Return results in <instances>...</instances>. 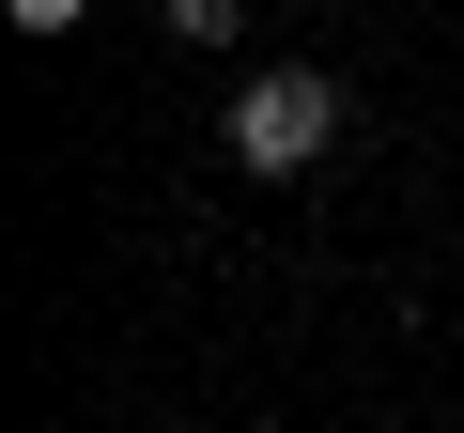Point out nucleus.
<instances>
[{
  "mask_svg": "<svg viewBox=\"0 0 464 433\" xmlns=\"http://www.w3.org/2000/svg\"><path fill=\"white\" fill-rule=\"evenodd\" d=\"M325 140H341V78H310V63H264L232 93V155L248 170H310Z\"/></svg>",
  "mask_w": 464,
  "mask_h": 433,
  "instance_id": "1",
  "label": "nucleus"
},
{
  "mask_svg": "<svg viewBox=\"0 0 464 433\" xmlns=\"http://www.w3.org/2000/svg\"><path fill=\"white\" fill-rule=\"evenodd\" d=\"M155 16H170V47H232V32H248V0H155Z\"/></svg>",
  "mask_w": 464,
  "mask_h": 433,
  "instance_id": "2",
  "label": "nucleus"
},
{
  "mask_svg": "<svg viewBox=\"0 0 464 433\" xmlns=\"http://www.w3.org/2000/svg\"><path fill=\"white\" fill-rule=\"evenodd\" d=\"M0 16H16V32H78V0H0Z\"/></svg>",
  "mask_w": 464,
  "mask_h": 433,
  "instance_id": "3",
  "label": "nucleus"
}]
</instances>
